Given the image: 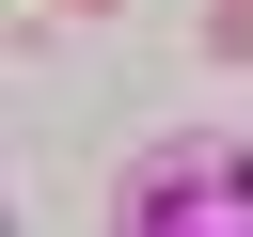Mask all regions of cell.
Returning a JSON list of instances; mask_svg holds the SVG:
<instances>
[{
    "label": "cell",
    "instance_id": "obj_1",
    "mask_svg": "<svg viewBox=\"0 0 253 237\" xmlns=\"http://www.w3.org/2000/svg\"><path fill=\"white\" fill-rule=\"evenodd\" d=\"M111 237H253V142H142L111 190Z\"/></svg>",
    "mask_w": 253,
    "mask_h": 237
},
{
    "label": "cell",
    "instance_id": "obj_2",
    "mask_svg": "<svg viewBox=\"0 0 253 237\" xmlns=\"http://www.w3.org/2000/svg\"><path fill=\"white\" fill-rule=\"evenodd\" d=\"M206 63H253V0H206Z\"/></svg>",
    "mask_w": 253,
    "mask_h": 237
}]
</instances>
